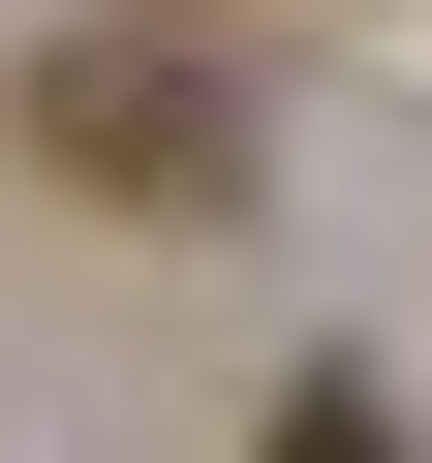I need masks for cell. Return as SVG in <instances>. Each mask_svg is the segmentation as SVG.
<instances>
[{
    "label": "cell",
    "instance_id": "cell-2",
    "mask_svg": "<svg viewBox=\"0 0 432 463\" xmlns=\"http://www.w3.org/2000/svg\"><path fill=\"white\" fill-rule=\"evenodd\" d=\"M248 463H401V402H371V371H309V402H278Z\"/></svg>",
    "mask_w": 432,
    "mask_h": 463
},
{
    "label": "cell",
    "instance_id": "cell-1",
    "mask_svg": "<svg viewBox=\"0 0 432 463\" xmlns=\"http://www.w3.org/2000/svg\"><path fill=\"white\" fill-rule=\"evenodd\" d=\"M32 155L124 185V216H216V185H248V62H185V32H62V62H32Z\"/></svg>",
    "mask_w": 432,
    "mask_h": 463
}]
</instances>
